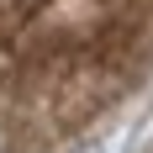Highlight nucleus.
Returning a JSON list of instances; mask_svg holds the SVG:
<instances>
[{"instance_id":"nucleus-1","label":"nucleus","mask_w":153,"mask_h":153,"mask_svg":"<svg viewBox=\"0 0 153 153\" xmlns=\"http://www.w3.org/2000/svg\"><path fill=\"white\" fill-rule=\"evenodd\" d=\"M153 100V0H0V153H95Z\"/></svg>"}]
</instances>
